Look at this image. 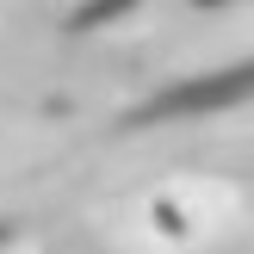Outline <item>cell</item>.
<instances>
[{"mask_svg": "<svg viewBox=\"0 0 254 254\" xmlns=\"http://www.w3.org/2000/svg\"><path fill=\"white\" fill-rule=\"evenodd\" d=\"M236 192L217 180H168L136 205V242L155 254H186L230 223Z\"/></svg>", "mask_w": 254, "mask_h": 254, "instance_id": "obj_1", "label": "cell"}]
</instances>
